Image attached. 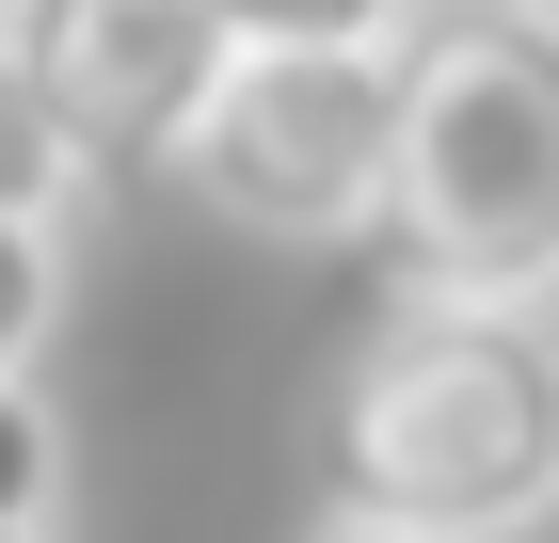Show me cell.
<instances>
[{"mask_svg": "<svg viewBox=\"0 0 559 543\" xmlns=\"http://www.w3.org/2000/svg\"><path fill=\"white\" fill-rule=\"evenodd\" d=\"M81 192H96V161L64 144V113L33 96V64H16V33H0V209L16 224H81Z\"/></svg>", "mask_w": 559, "mask_h": 543, "instance_id": "cell-5", "label": "cell"}, {"mask_svg": "<svg viewBox=\"0 0 559 543\" xmlns=\"http://www.w3.org/2000/svg\"><path fill=\"white\" fill-rule=\"evenodd\" d=\"M48 320H64V224H16V209H0V383H33Z\"/></svg>", "mask_w": 559, "mask_h": 543, "instance_id": "cell-7", "label": "cell"}, {"mask_svg": "<svg viewBox=\"0 0 559 543\" xmlns=\"http://www.w3.org/2000/svg\"><path fill=\"white\" fill-rule=\"evenodd\" d=\"M384 240L416 304H559V16L431 0L400 33Z\"/></svg>", "mask_w": 559, "mask_h": 543, "instance_id": "cell-2", "label": "cell"}, {"mask_svg": "<svg viewBox=\"0 0 559 543\" xmlns=\"http://www.w3.org/2000/svg\"><path fill=\"white\" fill-rule=\"evenodd\" d=\"M304 543H384V528H336V511H320V528H304Z\"/></svg>", "mask_w": 559, "mask_h": 543, "instance_id": "cell-9", "label": "cell"}, {"mask_svg": "<svg viewBox=\"0 0 559 543\" xmlns=\"http://www.w3.org/2000/svg\"><path fill=\"white\" fill-rule=\"evenodd\" d=\"M527 16H559V0H527Z\"/></svg>", "mask_w": 559, "mask_h": 543, "instance_id": "cell-11", "label": "cell"}, {"mask_svg": "<svg viewBox=\"0 0 559 543\" xmlns=\"http://www.w3.org/2000/svg\"><path fill=\"white\" fill-rule=\"evenodd\" d=\"M224 48H400L431 0H209Z\"/></svg>", "mask_w": 559, "mask_h": 543, "instance_id": "cell-6", "label": "cell"}, {"mask_svg": "<svg viewBox=\"0 0 559 543\" xmlns=\"http://www.w3.org/2000/svg\"><path fill=\"white\" fill-rule=\"evenodd\" d=\"M0 543H48V528H0Z\"/></svg>", "mask_w": 559, "mask_h": 543, "instance_id": "cell-10", "label": "cell"}, {"mask_svg": "<svg viewBox=\"0 0 559 543\" xmlns=\"http://www.w3.org/2000/svg\"><path fill=\"white\" fill-rule=\"evenodd\" d=\"M0 16H16V0H0Z\"/></svg>", "mask_w": 559, "mask_h": 543, "instance_id": "cell-12", "label": "cell"}, {"mask_svg": "<svg viewBox=\"0 0 559 543\" xmlns=\"http://www.w3.org/2000/svg\"><path fill=\"white\" fill-rule=\"evenodd\" d=\"M48 511H64V416L0 383V528H48Z\"/></svg>", "mask_w": 559, "mask_h": 543, "instance_id": "cell-8", "label": "cell"}, {"mask_svg": "<svg viewBox=\"0 0 559 543\" xmlns=\"http://www.w3.org/2000/svg\"><path fill=\"white\" fill-rule=\"evenodd\" d=\"M160 176L240 240H368L400 176V48H240Z\"/></svg>", "mask_w": 559, "mask_h": 543, "instance_id": "cell-3", "label": "cell"}, {"mask_svg": "<svg viewBox=\"0 0 559 543\" xmlns=\"http://www.w3.org/2000/svg\"><path fill=\"white\" fill-rule=\"evenodd\" d=\"M336 528L384 543H512L559 511V304H416L368 320L320 416Z\"/></svg>", "mask_w": 559, "mask_h": 543, "instance_id": "cell-1", "label": "cell"}, {"mask_svg": "<svg viewBox=\"0 0 559 543\" xmlns=\"http://www.w3.org/2000/svg\"><path fill=\"white\" fill-rule=\"evenodd\" d=\"M0 33H16L33 96L64 113V144L96 176H160L192 144V113H209V81L240 64L209 0H16Z\"/></svg>", "mask_w": 559, "mask_h": 543, "instance_id": "cell-4", "label": "cell"}]
</instances>
